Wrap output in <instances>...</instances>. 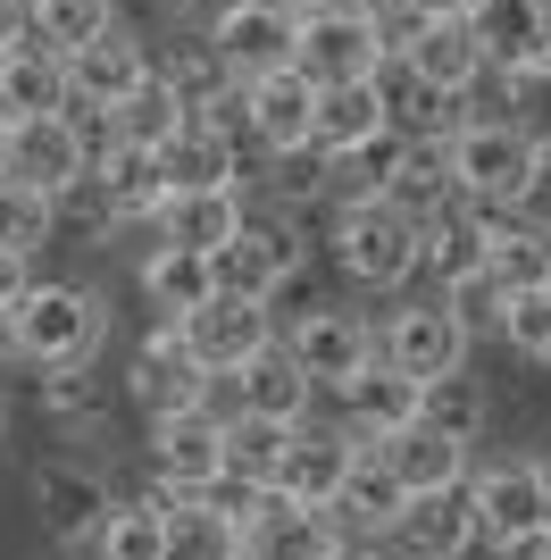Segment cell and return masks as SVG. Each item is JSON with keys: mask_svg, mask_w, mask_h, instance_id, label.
Here are the masks:
<instances>
[{"mask_svg": "<svg viewBox=\"0 0 551 560\" xmlns=\"http://www.w3.org/2000/svg\"><path fill=\"white\" fill-rule=\"evenodd\" d=\"M493 335H502L509 351H527V360H543V351H551V293H543V284H527V293H509V302H502V327H493Z\"/></svg>", "mask_w": 551, "mask_h": 560, "instance_id": "obj_46", "label": "cell"}, {"mask_svg": "<svg viewBox=\"0 0 551 560\" xmlns=\"http://www.w3.org/2000/svg\"><path fill=\"white\" fill-rule=\"evenodd\" d=\"M167 176V192H192V185H234V126H209V117H184L176 135L151 151Z\"/></svg>", "mask_w": 551, "mask_h": 560, "instance_id": "obj_26", "label": "cell"}, {"mask_svg": "<svg viewBox=\"0 0 551 560\" xmlns=\"http://www.w3.org/2000/svg\"><path fill=\"white\" fill-rule=\"evenodd\" d=\"M142 502L167 518V552L160 560H243V527H234L209 493H184V486H167V477H151Z\"/></svg>", "mask_w": 551, "mask_h": 560, "instance_id": "obj_20", "label": "cell"}, {"mask_svg": "<svg viewBox=\"0 0 551 560\" xmlns=\"http://www.w3.org/2000/svg\"><path fill=\"white\" fill-rule=\"evenodd\" d=\"M410 419H418V376H401L392 360H367L343 385V427L360 444H385L392 427H410Z\"/></svg>", "mask_w": 551, "mask_h": 560, "instance_id": "obj_23", "label": "cell"}, {"mask_svg": "<svg viewBox=\"0 0 551 560\" xmlns=\"http://www.w3.org/2000/svg\"><path fill=\"white\" fill-rule=\"evenodd\" d=\"M151 477H167V486L201 493L226 477V410H167V419H151Z\"/></svg>", "mask_w": 551, "mask_h": 560, "instance_id": "obj_14", "label": "cell"}, {"mask_svg": "<svg viewBox=\"0 0 551 560\" xmlns=\"http://www.w3.org/2000/svg\"><path fill=\"white\" fill-rule=\"evenodd\" d=\"M335 259H343L351 284H376V293H401V284L418 277V218L392 210L385 192H360V201H343L335 210Z\"/></svg>", "mask_w": 551, "mask_h": 560, "instance_id": "obj_3", "label": "cell"}, {"mask_svg": "<svg viewBox=\"0 0 551 560\" xmlns=\"http://www.w3.org/2000/svg\"><path fill=\"white\" fill-rule=\"evenodd\" d=\"M276 343L301 360V376L309 385H326V394H343L351 376L376 360V327H367L360 310H301L293 327L276 335Z\"/></svg>", "mask_w": 551, "mask_h": 560, "instance_id": "obj_7", "label": "cell"}, {"mask_svg": "<svg viewBox=\"0 0 551 560\" xmlns=\"http://www.w3.org/2000/svg\"><path fill=\"white\" fill-rule=\"evenodd\" d=\"M151 68H160V59H151ZM167 93L184 101V117H209V126H234V93H243V75L226 68V59H218V50H209V34L201 43H184L176 59H167Z\"/></svg>", "mask_w": 551, "mask_h": 560, "instance_id": "obj_27", "label": "cell"}, {"mask_svg": "<svg viewBox=\"0 0 551 560\" xmlns=\"http://www.w3.org/2000/svg\"><path fill=\"white\" fill-rule=\"evenodd\" d=\"M452 185H459V201H477V218L493 226V218L527 210L535 192L551 185V167L509 117H468L452 135Z\"/></svg>", "mask_w": 551, "mask_h": 560, "instance_id": "obj_1", "label": "cell"}, {"mask_svg": "<svg viewBox=\"0 0 551 560\" xmlns=\"http://www.w3.org/2000/svg\"><path fill=\"white\" fill-rule=\"evenodd\" d=\"M401 59H410L435 93H468V84L484 75V50H477V34H468L459 18H426L410 43H401Z\"/></svg>", "mask_w": 551, "mask_h": 560, "instance_id": "obj_31", "label": "cell"}, {"mask_svg": "<svg viewBox=\"0 0 551 560\" xmlns=\"http://www.w3.org/2000/svg\"><path fill=\"white\" fill-rule=\"evenodd\" d=\"M34 511H43V536L50 544H92V527H101V518H109V477H101V468H84V460H43L34 468Z\"/></svg>", "mask_w": 551, "mask_h": 560, "instance_id": "obj_16", "label": "cell"}, {"mask_svg": "<svg viewBox=\"0 0 551 560\" xmlns=\"http://www.w3.org/2000/svg\"><path fill=\"white\" fill-rule=\"evenodd\" d=\"M293 34H301V18L284 0H226V9L209 18V50H218L234 75L293 68Z\"/></svg>", "mask_w": 551, "mask_h": 560, "instance_id": "obj_13", "label": "cell"}, {"mask_svg": "<svg viewBox=\"0 0 551 560\" xmlns=\"http://www.w3.org/2000/svg\"><path fill=\"white\" fill-rule=\"evenodd\" d=\"M459 25L477 34L493 75H518V68H543L551 59V0H468Z\"/></svg>", "mask_w": 551, "mask_h": 560, "instance_id": "obj_17", "label": "cell"}, {"mask_svg": "<svg viewBox=\"0 0 551 560\" xmlns=\"http://www.w3.org/2000/svg\"><path fill=\"white\" fill-rule=\"evenodd\" d=\"M543 369H551V351H543Z\"/></svg>", "mask_w": 551, "mask_h": 560, "instance_id": "obj_56", "label": "cell"}, {"mask_svg": "<svg viewBox=\"0 0 551 560\" xmlns=\"http://www.w3.org/2000/svg\"><path fill=\"white\" fill-rule=\"evenodd\" d=\"M385 126V109H376V93L367 84H318V101H309V151H351V142H367Z\"/></svg>", "mask_w": 551, "mask_h": 560, "instance_id": "obj_35", "label": "cell"}, {"mask_svg": "<svg viewBox=\"0 0 551 560\" xmlns=\"http://www.w3.org/2000/svg\"><path fill=\"white\" fill-rule=\"evenodd\" d=\"M284 419H251V410H234L226 419V477L243 486H276V460H284Z\"/></svg>", "mask_w": 551, "mask_h": 560, "instance_id": "obj_41", "label": "cell"}, {"mask_svg": "<svg viewBox=\"0 0 551 560\" xmlns=\"http://www.w3.org/2000/svg\"><path fill=\"white\" fill-rule=\"evenodd\" d=\"M309 101H318V84L301 68H268V75H243L234 117H243V135H251L268 160H301V151H309Z\"/></svg>", "mask_w": 551, "mask_h": 560, "instance_id": "obj_8", "label": "cell"}, {"mask_svg": "<svg viewBox=\"0 0 551 560\" xmlns=\"http://www.w3.org/2000/svg\"><path fill=\"white\" fill-rule=\"evenodd\" d=\"M401 502H410V493L385 477V460H376V452H360V460H351V477L335 486V502H326V518L343 527V544H367V536H385V527H392V511H401Z\"/></svg>", "mask_w": 551, "mask_h": 560, "instance_id": "obj_29", "label": "cell"}, {"mask_svg": "<svg viewBox=\"0 0 551 560\" xmlns=\"http://www.w3.org/2000/svg\"><path fill=\"white\" fill-rule=\"evenodd\" d=\"M25 284H34V259H25V252H9V243H0V310L17 302Z\"/></svg>", "mask_w": 551, "mask_h": 560, "instance_id": "obj_47", "label": "cell"}, {"mask_svg": "<svg viewBox=\"0 0 551 560\" xmlns=\"http://www.w3.org/2000/svg\"><path fill=\"white\" fill-rule=\"evenodd\" d=\"M0 176H9V117H0Z\"/></svg>", "mask_w": 551, "mask_h": 560, "instance_id": "obj_51", "label": "cell"}, {"mask_svg": "<svg viewBox=\"0 0 551 560\" xmlns=\"http://www.w3.org/2000/svg\"><path fill=\"white\" fill-rule=\"evenodd\" d=\"M543 293H551V277H543Z\"/></svg>", "mask_w": 551, "mask_h": 560, "instance_id": "obj_57", "label": "cell"}, {"mask_svg": "<svg viewBox=\"0 0 551 560\" xmlns=\"http://www.w3.org/2000/svg\"><path fill=\"white\" fill-rule=\"evenodd\" d=\"M284 9H293V18H301V9H335V0H284Z\"/></svg>", "mask_w": 551, "mask_h": 560, "instance_id": "obj_52", "label": "cell"}, {"mask_svg": "<svg viewBox=\"0 0 551 560\" xmlns=\"http://www.w3.org/2000/svg\"><path fill=\"white\" fill-rule=\"evenodd\" d=\"M101 25H109V0H25V43L50 50V59H68Z\"/></svg>", "mask_w": 551, "mask_h": 560, "instance_id": "obj_39", "label": "cell"}, {"mask_svg": "<svg viewBox=\"0 0 551 560\" xmlns=\"http://www.w3.org/2000/svg\"><path fill=\"white\" fill-rule=\"evenodd\" d=\"M484 259V218H477V201H443V210H426L418 218V268H435L443 284L452 277H468V268H477Z\"/></svg>", "mask_w": 551, "mask_h": 560, "instance_id": "obj_33", "label": "cell"}, {"mask_svg": "<svg viewBox=\"0 0 551 560\" xmlns=\"http://www.w3.org/2000/svg\"><path fill=\"white\" fill-rule=\"evenodd\" d=\"M25 43V0H0V50Z\"/></svg>", "mask_w": 551, "mask_h": 560, "instance_id": "obj_48", "label": "cell"}, {"mask_svg": "<svg viewBox=\"0 0 551 560\" xmlns=\"http://www.w3.org/2000/svg\"><path fill=\"white\" fill-rule=\"evenodd\" d=\"M543 544H551V511H543Z\"/></svg>", "mask_w": 551, "mask_h": 560, "instance_id": "obj_55", "label": "cell"}, {"mask_svg": "<svg viewBox=\"0 0 551 560\" xmlns=\"http://www.w3.org/2000/svg\"><path fill=\"white\" fill-rule=\"evenodd\" d=\"M142 75H151V43H142L134 25H117V18L68 50V101H101V109H109V101L134 93Z\"/></svg>", "mask_w": 551, "mask_h": 560, "instance_id": "obj_19", "label": "cell"}, {"mask_svg": "<svg viewBox=\"0 0 551 560\" xmlns=\"http://www.w3.org/2000/svg\"><path fill=\"white\" fill-rule=\"evenodd\" d=\"M484 268L502 277V293H527V284L551 277V226H527V218H493L484 226Z\"/></svg>", "mask_w": 551, "mask_h": 560, "instance_id": "obj_36", "label": "cell"}, {"mask_svg": "<svg viewBox=\"0 0 551 560\" xmlns=\"http://www.w3.org/2000/svg\"><path fill=\"white\" fill-rule=\"evenodd\" d=\"M468 343H477V335L459 327L452 310H443V293H435V302H401V310H392L385 335H376V360H392L401 376H418V385H426V376L468 369Z\"/></svg>", "mask_w": 551, "mask_h": 560, "instance_id": "obj_11", "label": "cell"}, {"mask_svg": "<svg viewBox=\"0 0 551 560\" xmlns=\"http://www.w3.org/2000/svg\"><path fill=\"white\" fill-rule=\"evenodd\" d=\"M502 302H509V293H502V277H493L484 259L468 268V277H452V284H443V310H452V318H459L468 335H493V327H502Z\"/></svg>", "mask_w": 551, "mask_h": 560, "instance_id": "obj_45", "label": "cell"}, {"mask_svg": "<svg viewBox=\"0 0 551 560\" xmlns=\"http://www.w3.org/2000/svg\"><path fill=\"white\" fill-rule=\"evenodd\" d=\"M418 18H468V0H410Z\"/></svg>", "mask_w": 551, "mask_h": 560, "instance_id": "obj_49", "label": "cell"}, {"mask_svg": "<svg viewBox=\"0 0 551 560\" xmlns=\"http://www.w3.org/2000/svg\"><path fill=\"white\" fill-rule=\"evenodd\" d=\"M418 419L443 427V435H459V444H477V435H484V385L468 369L426 376V385H418Z\"/></svg>", "mask_w": 551, "mask_h": 560, "instance_id": "obj_38", "label": "cell"}, {"mask_svg": "<svg viewBox=\"0 0 551 560\" xmlns=\"http://www.w3.org/2000/svg\"><path fill=\"white\" fill-rule=\"evenodd\" d=\"M176 335H184V351H192L209 376H234L259 343H276V310L243 302V293H209L201 310H184V318H176Z\"/></svg>", "mask_w": 551, "mask_h": 560, "instance_id": "obj_10", "label": "cell"}, {"mask_svg": "<svg viewBox=\"0 0 551 560\" xmlns=\"http://www.w3.org/2000/svg\"><path fill=\"white\" fill-rule=\"evenodd\" d=\"M518 560H551V544H527V552H518Z\"/></svg>", "mask_w": 551, "mask_h": 560, "instance_id": "obj_53", "label": "cell"}, {"mask_svg": "<svg viewBox=\"0 0 551 560\" xmlns=\"http://www.w3.org/2000/svg\"><path fill=\"white\" fill-rule=\"evenodd\" d=\"M376 460H385V477L401 493H443V486H459L468 477V444L459 435H443V427H426V419H410V427H392L385 444H367Z\"/></svg>", "mask_w": 551, "mask_h": 560, "instance_id": "obj_22", "label": "cell"}, {"mask_svg": "<svg viewBox=\"0 0 551 560\" xmlns=\"http://www.w3.org/2000/svg\"><path fill=\"white\" fill-rule=\"evenodd\" d=\"M385 544H392L401 560H459L468 544H477V511H468V477H459V486H443V493H410V502L392 511Z\"/></svg>", "mask_w": 551, "mask_h": 560, "instance_id": "obj_18", "label": "cell"}, {"mask_svg": "<svg viewBox=\"0 0 551 560\" xmlns=\"http://www.w3.org/2000/svg\"><path fill=\"white\" fill-rule=\"evenodd\" d=\"M385 59L376 43V18L360 0H335V9H301V34H293V68L309 84H367V68Z\"/></svg>", "mask_w": 551, "mask_h": 560, "instance_id": "obj_6", "label": "cell"}, {"mask_svg": "<svg viewBox=\"0 0 551 560\" xmlns=\"http://www.w3.org/2000/svg\"><path fill=\"white\" fill-rule=\"evenodd\" d=\"M234 394H243V410H251V419H309V394H318V385H309V376H301V360L284 343H259L251 360H243V369H234Z\"/></svg>", "mask_w": 551, "mask_h": 560, "instance_id": "obj_25", "label": "cell"}, {"mask_svg": "<svg viewBox=\"0 0 551 560\" xmlns=\"http://www.w3.org/2000/svg\"><path fill=\"white\" fill-rule=\"evenodd\" d=\"M167 552V518L151 502H109V518L92 527V560H160Z\"/></svg>", "mask_w": 551, "mask_h": 560, "instance_id": "obj_40", "label": "cell"}, {"mask_svg": "<svg viewBox=\"0 0 551 560\" xmlns=\"http://www.w3.org/2000/svg\"><path fill=\"white\" fill-rule=\"evenodd\" d=\"M43 410H50V419H68V427L101 419V410H109V376L92 369V360H68V369H43Z\"/></svg>", "mask_w": 551, "mask_h": 560, "instance_id": "obj_42", "label": "cell"}, {"mask_svg": "<svg viewBox=\"0 0 551 560\" xmlns=\"http://www.w3.org/2000/svg\"><path fill=\"white\" fill-rule=\"evenodd\" d=\"M151 9H167V18H184V9H201V0H151Z\"/></svg>", "mask_w": 551, "mask_h": 560, "instance_id": "obj_50", "label": "cell"}, {"mask_svg": "<svg viewBox=\"0 0 551 560\" xmlns=\"http://www.w3.org/2000/svg\"><path fill=\"white\" fill-rule=\"evenodd\" d=\"M160 243H184V252H218L234 226H243V185H192V192H167L151 210Z\"/></svg>", "mask_w": 551, "mask_h": 560, "instance_id": "obj_24", "label": "cell"}, {"mask_svg": "<svg viewBox=\"0 0 551 560\" xmlns=\"http://www.w3.org/2000/svg\"><path fill=\"white\" fill-rule=\"evenodd\" d=\"M218 293V268L209 252H184V243H160V252L142 259V302L160 310V327H176L184 310H201Z\"/></svg>", "mask_w": 551, "mask_h": 560, "instance_id": "obj_32", "label": "cell"}, {"mask_svg": "<svg viewBox=\"0 0 551 560\" xmlns=\"http://www.w3.org/2000/svg\"><path fill=\"white\" fill-rule=\"evenodd\" d=\"M43 109H68V59L17 43L0 50V117H43Z\"/></svg>", "mask_w": 551, "mask_h": 560, "instance_id": "obj_34", "label": "cell"}, {"mask_svg": "<svg viewBox=\"0 0 551 560\" xmlns=\"http://www.w3.org/2000/svg\"><path fill=\"white\" fill-rule=\"evenodd\" d=\"M502 117L535 142V151H543V167H551V59H543V68L502 75Z\"/></svg>", "mask_w": 551, "mask_h": 560, "instance_id": "obj_43", "label": "cell"}, {"mask_svg": "<svg viewBox=\"0 0 551 560\" xmlns=\"http://www.w3.org/2000/svg\"><path fill=\"white\" fill-rule=\"evenodd\" d=\"M109 126H117V142H142V151H160V142L184 126V101L167 93V75L151 68L126 101H109Z\"/></svg>", "mask_w": 551, "mask_h": 560, "instance_id": "obj_37", "label": "cell"}, {"mask_svg": "<svg viewBox=\"0 0 551 560\" xmlns=\"http://www.w3.org/2000/svg\"><path fill=\"white\" fill-rule=\"evenodd\" d=\"M0 318H9V351H17L25 369L101 360V335H109V310H101L92 284H25Z\"/></svg>", "mask_w": 551, "mask_h": 560, "instance_id": "obj_2", "label": "cell"}, {"mask_svg": "<svg viewBox=\"0 0 551 560\" xmlns=\"http://www.w3.org/2000/svg\"><path fill=\"white\" fill-rule=\"evenodd\" d=\"M243 560H343V527L309 502H284V493H259L243 511Z\"/></svg>", "mask_w": 551, "mask_h": 560, "instance_id": "obj_15", "label": "cell"}, {"mask_svg": "<svg viewBox=\"0 0 551 560\" xmlns=\"http://www.w3.org/2000/svg\"><path fill=\"white\" fill-rule=\"evenodd\" d=\"M209 385H218V376H209L201 360L184 351V335H176V327H151V335H142V351L126 360V401H134L142 419H167V410H201Z\"/></svg>", "mask_w": 551, "mask_h": 560, "instance_id": "obj_12", "label": "cell"}, {"mask_svg": "<svg viewBox=\"0 0 551 560\" xmlns=\"http://www.w3.org/2000/svg\"><path fill=\"white\" fill-rule=\"evenodd\" d=\"M468 511H477V544L493 552H527L543 544V511H551V468L543 460H502V468H477L468 477Z\"/></svg>", "mask_w": 551, "mask_h": 560, "instance_id": "obj_5", "label": "cell"}, {"mask_svg": "<svg viewBox=\"0 0 551 560\" xmlns=\"http://www.w3.org/2000/svg\"><path fill=\"white\" fill-rule=\"evenodd\" d=\"M50 234H59V226H50V192L17 185V176H0V243L34 259V243H50Z\"/></svg>", "mask_w": 551, "mask_h": 560, "instance_id": "obj_44", "label": "cell"}, {"mask_svg": "<svg viewBox=\"0 0 551 560\" xmlns=\"http://www.w3.org/2000/svg\"><path fill=\"white\" fill-rule=\"evenodd\" d=\"M0 360H17V351H9V318H0Z\"/></svg>", "mask_w": 551, "mask_h": 560, "instance_id": "obj_54", "label": "cell"}, {"mask_svg": "<svg viewBox=\"0 0 551 560\" xmlns=\"http://www.w3.org/2000/svg\"><path fill=\"white\" fill-rule=\"evenodd\" d=\"M92 185H101V201H109L117 226H134V218H151L167 201V176H160V160H151L142 142H109V151L92 160Z\"/></svg>", "mask_w": 551, "mask_h": 560, "instance_id": "obj_30", "label": "cell"}, {"mask_svg": "<svg viewBox=\"0 0 551 560\" xmlns=\"http://www.w3.org/2000/svg\"><path fill=\"white\" fill-rule=\"evenodd\" d=\"M452 135H401V160H392V176H385V201L392 210H410V218H426V210H443L452 201Z\"/></svg>", "mask_w": 551, "mask_h": 560, "instance_id": "obj_28", "label": "cell"}, {"mask_svg": "<svg viewBox=\"0 0 551 560\" xmlns=\"http://www.w3.org/2000/svg\"><path fill=\"white\" fill-rule=\"evenodd\" d=\"M360 452H367V444L351 435L343 419H293V435H284V460H276V493H284V502H309V511H326Z\"/></svg>", "mask_w": 551, "mask_h": 560, "instance_id": "obj_9", "label": "cell"}, {"mask_svg": "<svg viewBox=\"0 0 551 560\" xmlns=\"http://www.w3.org/2000/svg\"><path fill=\"white\" fill-rule=\"evenodd\" d=\"M84 167H92V160H84V142H75L68 109L9 117V176H17V185H34V192H59V185H75Z\"/></svg>", "mask_w": 551, "mask_h": 560, "instance_id": "obj_21", "label": "cell"}, {"mask_svg": "<svg viewBox=\"0 0 551 560\" xmlns=\"http://www.w3.org/2000/svg\"><path fill=\"white\" fill-rule=\"evenodd\" d=\"M301 226L284 210H243V226L209 252V268H218V293H243V302H276L284 284L301 277Z\"/></svg>", "mask_w": 551, "mask_h": 560, "instance_id": "obj_4", "label": "cell"}]
</instances>
